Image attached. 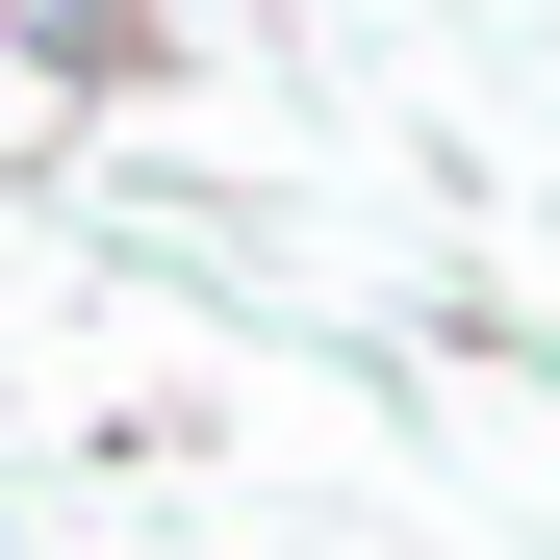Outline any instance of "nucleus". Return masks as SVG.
Instances as JSON below:
<instances>
[{"label": "nucleus", "mask_w": 560, "mask_h": 560, "mask_svg": "<svg viewBox=\"0 0 560 560\" xmlns=\"http://www.w3.org/2000/svg\"><path fill=\"white\" fill-rule=\"evenodd\" d=\"M153 51H178V0H0V77H26V103H103Z\"/></svg>", "instance_id": "f257e3e1"}]
</instances>
